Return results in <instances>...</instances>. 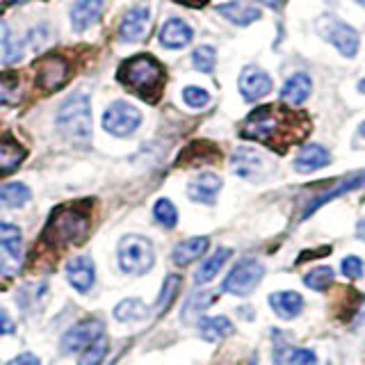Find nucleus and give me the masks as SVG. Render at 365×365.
<instances>
[{
    "instance_id": "obj_38",
    "label": "nucleus",
    "mask_w": 365,
    "mask_h": 365,
    "mask_svg": "<svg viewBox=\"0 0 365 365\" xmlns=\"http://www.w3.org/2000/svg\"><path fill=\"white\" fill-rule=\"evenodd\" d=\"M342 274H345L347 279H361L363 277V260L359 256H347L342 260Z\"/></svg>"
},
{
    "instance_id": "obj_3",
    "label": "nucleus",
    "mask_w": 365,
    "mask_h": 365,
    "mask_svg": "<svg viewBox=\"0 0 365 365\" xmlns=\"http://www.w3.org/2000/svg\"><path fill=\"white\" fill-rule=\"evenodd\" d=\"M89 231V212L78 203H66L55 208L43 228V242L48 247L62 249L68 245H78L87 237Z\"/></svg>"
},
{
    "instance_id": "obj_24",
    "label": "nucleus",
    "mask_w": 365,
    "mask_h": 365,
    "mask_svg": "<svg viewBox=\"0 0 365 365\" xmlns=\"http://www.w3.org/2000/svg\"><path fill=\"white\" fill-rule=\"evenodd\" d=\"M103 11V0H80V3L71 9V23L73 30L83 32L94 23Z\"/></svg>"
},
{
    "instance_id": "obj_5",
    "label": "nucleus",
    "mask_w": 365,
    "mask_h": 365,
    "mask_svg": "<svg viewBox=\"0 0 365 365\" xmlns=\"http://www.w3.org/2000/svg\"><path fill=\"white\" fill-rule=\"evenodd\" d=\"M153 262H155V251H153L151 240H146L142 235L121 237V242H119V265H121L123 272L140 277V274L151 272Z\"/></svg>"
},
{
    "instance_id": "obj_41",
    "label": "nucleus",
    "mask_w": 365,
    "mask_h": 365,
    "mask_svg": "<svg viewBox=\"0 0 365 365\" xmlns=\"http://www.w3.org/2000/svg\"><path fill=\"white\" fill-rule=\"evenodd\" d=\"M7 365H41V363H39V359H37V356H34V354L26 351V354H21V356L11 359Z\"/></svg>"
},
{
    "instance_id": "obj_44",
    "label": "nucleus",
    "mask_w": 365,
    "mask_h": 365,
    "mask_svg": "<svg viewBox=\"0 0 365 365\" xmlns=\"http://www.w3.org/2000/svg\"><path fill=\"white\" fill-rule=\"evenodd\" d=\"M356 235L363 240V242H365V217H363V220H361V224H359V231H356Z\"/></svg>"
},
{
    "instance_id": "obj_37",
    "label": "nucleus",
    "mask_w": 365,
    "mask_h": 365,
    "mask_svg": "<svg viewBox=\"0 0 365 365\" xmlns=\"http://www.w3.org/2000/svg\"><path fill=\"white\" fill-rule=\"evenodd\" d=\"M182 98L190 108H205L210 103V94L201 87H185L182 89Z\"/></svg>"
},
{
    "instance_id": "obj_1",
    "label": "nucleus",
    "mask_w": 365,
    "mask_h": 365,
    "mask_svg": "<svg viewBox=\"0 0 365 365\" xmlns=\"http://www.w3.org/2000/svg\"><path fill=\"white\" fill-rule=\"evenodd\" d=\"M308 130H311V123L299 112L285 106H262L245 119L240 135L265 144L277 153H283L292 144L304 140Z\"/></svg>"
},
{
    "instance_id": "obj_48",
    "label": "nucleus",
    "mask_w": 365,
    "mask_h": 365,
    "mask_svg": "<svg viewBox=\"0 0 365 365\" xmlns=\"http://www.w3.org/2000/svg\"><path fill=\"white\" fill-rule=\"evenodd\" d=\"M359 91H363V94H365V78L359 83Z\"/></svg>"
},
{
    "instance_id": "obj_18",
    "label": "nucleus",
    "mask_w": 365,
    "mask_h": 365,
    "mask_svg": "<svg viewBox=\"0 0 365 365\" xmlns=\"http://www.w3.org/2000/svg\"><path fill=\"white\" fill-rule=\"evenodd\" d=\"M192 37H194L192 28L180 19H169L163 26V30H160V43L165 48H182V46H187L192 41Z\"/></svg>"
},
{
    "instance_id": "obj_6",
    "label": "nucleus",
    "mask_w": 365,
    "mask_h": 365,
    "mask_svg": "<svg viewBox=\"0 0 365 365\" xmlns=\"http://www.w3.org/2000/svg\"><path fill=\"white\" fill-rule=\"evenodd\" d=\"M265 277V267H262V262L256 260V258H242L237 262V265L231 269V274L224 279V292H231V294H237V297H245V294H251L258 283Z\"/></svg>"
},
{
    "instance_id": "obj_15",
    "label": "nucleus",
    "mask_w": 365,
    "mask_h": 365,
    "mask_svg": "<svg viewBox=\"0 0 365 365\" xmlns=\"http://www.w3.org/2000/svg\"><path fill=\"white\" fill-rule=\"evenodd\" d=\"M217 14H222L235 26H249L260 19V9L256 5H251L249 0H231V3L217 7Z\"/></svg>"
},
{
    "instance_id": "obj_21",
    "label": "nucleus",
    "mask_w": 365,
    "mask_h": 365,
    "mask_svg": "<svg viewBox=\"0 0 365 365\" xmlns=\"http://www.w3.org/2000/svg\"><path fill=\"white\" fill-rule=\"evenodd\" d=\"M363 185H365V171H361V174H354V176L345 178V180L340 182L338 187L324 192L322 197H317L311 205H308V208L304 210V220H306V217H311L317 208H322V205H324V203H329L331 199H338V197H342V194H347V192L356 190V187H363Z\"/></svg>"
},
{
    "instance_id": "obj_14",
    "label": "nucleus",
    "mask_w": 365,
    "mask_h": 365,
    "mask_svg": "<svg viewBox=\"0 0 365 365\" xmlns=\"http://www.w3.org/2000/svg\"><path fill=\"white\" fill-rule=\"evenodd\" d=\"M222 190V178L217 174H210V171H205V174H199L190 182L187 187V194L192 201H199V203H215L217 199V192Z\"/></svg>"
},
{
    "instance_id": "obj_46",
    "label": "nucleus",
    "mask_w": 365,
    "mask_h": 365,
    "mask_svg": "<svg viewBox=\"0 0 365 365\" xmlns=\"http://www.w3.org/2000/svg\"><path fill=\"white\" fill-rule=\"evenodd\" d=\"M359 135H361V140H365V121L359 125Z\"/></svg>"
},
{
    "instance_id": "obj_11",
    "label": "nucleus",
    "mask_w": 365,
    "mask_h": 365,
    "mask_svg": "<svg viewBox=\"0 0 365 365\" xmlns=\"http://www.w3.org/2000/svg\"><path fill=\"white\" fill-rule=\"evenodd\" d=\"M237 87H240V94L247 101H258L272 91V78L258 66H247L242 68V73H240Z\"/></svg>"
},
{
    "instance_id": "obj_33",
    "label": "nucleus",
    "mask_w": 365,
    "mask_h": 365,
    "mask_svg": "<svg viewBox=\"0 0 365 365\" xmlns=\"http://www.w3.org/2000/svg\"><path fill=\"white\" fill-rule=\"evenodd\" d=\"M215 302V294L212 292H199V294H192L185 308H182V319H190L192 315H199L203 313L205 308H208L210 304Z\"/></svg>"
},
{
    "instance_id": "obj_45",
    "label": "nucleus",
    "mask_w": 365,
    "mask_h": 365,
    "mask_svg": "<svg viewBox=\"0 0 365 365\" xmlns=\"http://www.w3.org/2000/svg\"><path fill=\"white\" fill-rule=\"evenodd\" d=\"M7 37V28H5V23H0V41H5Z\"/></svg>"
},
{
    "instance_id": "obj_35",
    "label": "nucleus",
    "mask_w": 365,
    "mask_h": 365,
    "mask_svg": "<svg viewBox=\"0 0 365 365\" xmlns=\"http://www.w3.org/2000/svg\"><path fill=\"white\" fill-rule=\"evenodd\" d=\"M19 91L16 73H0V103H14Z\"/></svg>"
},
{
    "instance_id": "obj_36",
    "label": "nucleus",
    "mask_w": 365,
    "mask_h": 365,
    "mask_svg": "<svg viewBox=\"0 0 365 365\" xmlns=\"http://www.w3.org/2000/svg\"><path fill=\"white\" fill-rule=\"evenodd\" d=\"M0 247H5L9 251H19V247H21V231H19V226L0 222Z\"/></svg>"
},
{
    "instance_id": "obj_28",
    "label": "nucleus",
    "mask_w": 365,
    "mask_h": 365,
    "mask_svg": "<svg viewBox=\"0 0 365 365\" xmlns=\"http://www.w3.org/2000/svg\"><path fill=\"white\" fill-rule=\"evenodd\" d=\"M148 315V308L142 299H123L114 308V317L119 322H135V319H142Z\"/></svg>"
},
{
    "instance_id": "obj_22",
    "label": "nucleus",
    "mask_w": 365,
    "mask_h": 365,
    "mask_svg": "<svg viewBox=\"0 0 365 365\" xmlns=\"http://www.w3.org/2000/svg\"><path fill=\"white\" fill-rule=\"evenodd\" d=\"M205 249H208V237L197 235V237L182 240V242L174 249L171 258H174L176 265L185 267V265H190V262L197 260V258H201L205 254Z\"/></svg>"
},
{
    "instance_id": "obj_31",
    "label": "nucleus",
    "mask_w": 365,
    "mask_h": 365,
    "mask_svg": "<svg viewBox=\"0 0 365 365\" xmlns=\"http://www.w3.org/2000/svg\"><path fill=\"white\" fill-rule=\"evenodd\" d=\"M304 283L311 290H327L331 283H334V269L331 267H315L304 277Z\"/></svg>"
},
{
    "instance_id": "obj_34",
    "label": "nucleus",
    "mask_w": 365,
    "mask_h": 365,
    "mask_svg": "<svg viewBox=\"0 0 365 365\" xmlns=\"http://www.w3.org/2000/svg\"><path fill=\"white\" fill-rule=\"evenodd\" d=\"M192 64H194V68H199V71L210 73L215 68V48L212 46H199V48L192 53Z\"/></svg>"
},
{
    "instance_id": "obj_16",
    "label": "nucleus",
    "mask_w": 365,
    "mask_h": 365,
    "mask_svg": "<svg viewBox=\"0 0 365 365\" xmlns=\"http://www.w3.org/2000/svg\"><path fill=\"white\" fill-rule=\"evenodd\" d=\"M231 167L237 176L256 178L262 171V167H265V160H262V155L254 151V148H237L231 158Z\"/></svg>"
},
{
    "instance_id": "obj_8",
    "label": "nucleus",
    "mask_w": 365,
    "mask_h": 365,
    "mask_svg": "<svg viewBox=\"0 0 365 365\" xmlns=\"http://www.w3.org/2000/svg\"><path fill=\"white\" fill-rule=\"evenodd\" d=\"M68 80V62L62 55H46L37 62V85L51 94Z\"/></svg>"
},
{
    "instance_id": "obj_27",
    "label": "nucleus",
    "mask_w": 365,
    "mask_h": 365,
    "mask_svg": "<svg viewBox=\"0 0 365 365\" xmlns=\"http://www.w3.org/2000/svg\"><path fill=\"white\" fill-rule=\"evenodd\" d=\"M30 201V187L23 182H9V185L0 187V203L7 208H21Z\"/></svg>"
},
{
    "instance_id": "obj_40",
    "label": "nucleus",
    "mask_w": 365,
    "mask_h": 365,
    "mask_svg": "<svg viewBox=\"0 0 365 365\" xmlns=\"http://www.w3.org/2000/svg\"><path fill=\"white\" fill-rule=\"evenodd\" d=\"M14 322H11V317L0 308V336H9V334H14Z\"/></svg>"
},
{
    "instance_id": "obj_26",
    "label": "nucleus",
    "mask_w": 365,
    "mask_h": 365,
    "mask_svg": "<svg viewBox=\"0 0 365 365\" xmlns=\"http://www.w3.org/2000/svg\"><path fill=\"white\" fill-rule=\"evenodd\" d=\"M228 258H231V249L220 247V249H217L215 254L197 269V274H194V283H199V285L210 283V281L217 277V274H220V269L226 265V260H228Z\"/></svg>"
},
{
    "instance_id": "obj_10",
    "label": "nucleus",
    "mask_w": 365,
    "mask_h": 365,
    "mask_svg": "<svg viewBox=\"0 0 365 365\" xmlns=\"http://www.w3.org/2000/svg\"><path fill=\"white\" fill-rule=\"evenodd\" d=\"M322 37L334 43L345 57H354L359 53V32L347 26V23L329 21V26L322 28Z\"/></svg>"
},
{
    "instance_id": "obj_25",
    "label": "nucleus",
    "mask_w": 365,
    "mask_h": 365,
    "mask_svg": "<svg viewBox=\"0 0 365 365\" xmlns=\"http://www.w3.org/2000/svg\"><path fill=\"white\" fill-rule=\"evenodd\" d=\"M23 158H26V148L11 137H3L0 140V176L11 174L23 163Z\"/></svg>"
},
{
    "instance_id": "obj_43",
    "label": "nucleus",
    "mask_w": 365,
    "mask_h": 365,
    "mask_svg": "<svg viewBox=\"0 0 365 365\" xmlns=\"http://www.w3.org/2000/svg\"><path fill=\"white\" fill-rule=\"evenodd\" d=\"M178 3H182V5H190V7H201V5L208 3V0H178Z\"/></svg>"
},
{
    "instance_id": "obj_23",
    "label": "nucleus",
    "mask_w": 365,
    "mask_h": 365,
    "mask_svg": "<svg viewBox=\"0 0 365 365\" xmlns=\"http://www.w3.org/2000/svg\"><path fill=\"white\" fill-rule=\"evenodd\" d=\"M233 322L224 315H217V317H201L199 319V334L203 340L208 342H217V340H224L233 334Z\"/></svg>"
},
{
    "instance_id": "obj_30",
    "label": "nucleus",
    "mask_w": 365,
    "mask_h": 365,
    "mask_svg": "<svg viewBox=\"0 0 365 365\" xmlns=\"http://www.w3.org/2000/svg\"><path fill=\"white\" fill-rule=\"evenodd\" d=\"M153 217H155V222L163 224L165 228H174L178 222V210L169 199H160L153 205Z\"/></svg>"
},
{
    "instance_id": "obj_12",
    "label": "nucleus",
    "mask_w": 365,
    "mask_h": 365,
    "mask_svg": "<svg viewBox=\"0 0 365 365\" xmlns=\"http://www.w3.org/2000/svg\"><path fill=\"white\" fill-rule=\"evenodd\" d=\"M148 23H151V11H148V7L128 9L119 26V39L125 43L142 41L148 32Z\"/></svg>"
},
{
    "instance_id": "obj_2",
    "label": "nucleus",
    "mask_w": 365,
    "mask_h": 365,
    "mask_svg": "<svg viewBox=\"0 0 365 365\" xmlns=\"http://www.w3.org/2000/svg\"><path fill=\"white\" fill-rule=\"evenodd\" d=\"M117 78L137 96L155 103L165 85V68L151 55H135L119 66Z\"/></svg>"
},
{
    "instance_id": "obj_9",
    "label": "nucleus",
    "mask_w": 365,
    "mask_h": 365,
    "mask_svg": "<svg viewBox=\"0 0 365 365\" xmlns=\"http://www.w3.org/2000/svg\"><path fill=\"white\" fill-rule=\"evenodd\" d=\"M101 336H103V322H101V319H85V322H78L64 334L62 351L71 354V351H78V349H85L94 340H98Z\"/></svg>"
},
{
    "instance_id": "obj_32",
    "label": "nucleus",
    "mask_w": 365,
    "mask_h": 365,
    "mask_svg": "<svg viewBox=\"0 0 365 365\" xmlns=\"http://www.w3.org/2000/svg\"><path fill=\"white\" fill-rule=\"evenodd\" d=\"M106 354H108V340L101 336L98 340L91 342L87 351L78 359V365H101V361L106 359Z\"/></svg>"
},
{
    "instance_id": "obj_39",
    "label": "nucleus",
    "mask_w": 365,
    "mask_h": 365,
    "mask_svg": "<svg viewBox=\"0 0 365 365\" xmlns=\"http://www.w3.org/2000/svg\"><path fill=\"white\" fill-rule=\"evenodd\" d=\"M288 365H317V356L313 349H294L288 356Z\"/></svg>"
},
{
    "instance_id": "obj_19",
    "label": "nucleus",
    "mask_w": 365,
    "mask_h": 365,
    "mask_svg": "<svg viewBox=\"0 0 365 365\" xmlns=\"http://www.w3.org/2000/svg\"><path fill=\"white\" fill-rule=\"evenodd\" d=\"M311 76L308 73H294L283 83L281 87V98L283 103H290V106H302V103L311 96Z\"/></svg>"
},
{
    "instance_id": "obj_47",
    "label": "nucleus",
    "mask_w": 365,
    "mask_h": 365,
    "mask_svg": "<svg viewBox=\"0 0 365 365\" xmlns=\"http://www.w3.org/2000/svg\"><path fill=\"white\" fill-rule=\"evenodd\" d=\"M7 5H21V3H26V0H5Z\"/></svg>"
},
{
    "instance_id": "obj_29",
    "label": "nucleus",
    "mask_w": 365,
    "mask_h": 365,
    "mask_svg": "<svg viewBox=\"0 0 365 365\" xmlns=\"http://www.w3.org/2000/svg\"><path fill=\"white\" fill-rule=\"evenodd\" d=\"M178 288H180V277H176V274H169V277L165 279L163 290H160L158 302H155V313H158V315H163V313L167 311V308L171 306V302L176 299Z\"/></svg>"
},
{
    "instance_id": "obj_42",
    "label": "nucleus",
    "mask_w": 365,
    "mask_h": 365,
    "mask_svg": "<svg viewBox=\"0 0 365 365\" xmlns=\"http://www.w3.org/2000/svg\"><path fill=\"white\" fill-rule=\"evenodd\" d=\"M258 3L267 5V7H272V9H281V7L285 5V0H258Z\"/></svg>"
},
{
    "instance_id": "obj_17",
    "label": "nucleus",
    "mask_w": 365,
    "mask_h": 365,
    "mask_svg": "<svg viewBox=\"0 0 365 365\" xmlns=\"http://www.w3.org/2000/svg\"><path fill=\"white\" fill-rule=\"evenodd\" d=\"M331 163V153L327 151L324 146L319 144H308L304 146L299 155L294 158V169L302 171V174H311V171L322 169Z\"/></svg>"
},
{
    "instance_id": "obj_4",
    "label": "nucleus",
    "mask_w": 365,
    "mask_h": 365,
    "mask_svg": "<svg viewBox=\"0 0 365 365\" xmlns=\"http://www.w3.org/2000/svg\"><path fill=\"white\" fill-rule=\"evenodd\" d=\"M57 130L73 144H89L91 140V108L87 96H71L57 112Z\"/></svg>"
},
{
    "instance_id": "obj_7",
    "label": "nucleus",
    "mask_w": 365,
    "mask_h": 365,
    "mask_svg": "<svg viewBox=\"0 0 365 365\" xmlns=\"http://www.w3.org/2000/svg\"><path fill=\"white\" fill-rule=\"evenodd\" d=\"M142 123V114L130 103L117 101L103 114V128L117 137H128L137 130V125Z\"/></svg>"
},
{
    "instance_id": "obj_13",
    "label": "nucleus",
    "mask_w": 365,
    "mask_h": 365,
    "mask_svg": "<svg viewBox=\"0 0 365 365\" xmlns=\"http://www.w3.org/2000/svg\"><path fill=\"white\" fill-rule=\"evenodd\" d=\"M66 279L78 292H87L91 285H94V279H96V269H94V262H91V258L89 256L73 258L66 265Z\"/></svg>"
},
{
    "instance_id": "obj_20",
    "label": "nucleus",
    "mask_w": 365,
    "mask_h": 365,
    "mask_svg": "<svg viewBox=\"0 0 365 365\" xmlns=\"http://www.w3.org/2000/svg\"><path fill=\"white\" fill-rule=\"evenodd\" d=\"M269 306L272 311L277 313L281 319H292L302 313L304 308V299L299 292H292V290H281V292H274L269 294Z\"/></svg>"
}]
</instances>
